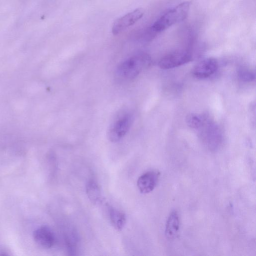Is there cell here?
Returning a JSON list of instances; mask_svg holds the SVG:
<instances>
[{
    "label": "cell",
    "mask_w": 256,
    "mask_h": 256,
    "mask_svg": "<svg viewBox=\"0 0 256 256\" xmlns=\"http://www.w3.org/2000/svg\"><path fill=\"white\" fill-rule=\"evenodd\" d=\"M151 63L150 57L146 54H134L121 62L116 70V76L120 80H128L136 78Z\"/></svg>",
    "instance_id": "cell-1"
},
{
    "label": "cell",
    "mask_w": 256,
    "mask_h": 256,
    "mask_svg": "<svg viewBox=\"0 0 256 256\" xmlns=\"http://www.w3.org/2000/svg\"><path fill=\"white\" fill-rule=\"evenodd\" d=\"M190 5V2H184L168 10L154 22L152 30L160 32L184 20L188 16Z\"/></svg>",
    "instance_id": "cell-2"
},
{
    "label": "cell",
    "mask_w": 256,
    "mask_h": 256,
    "mask_svg": "<svg viewBox=\"0 0 256 256\" xmlns=\"http://www.w3.org/2000/svg\"><path fill=\"white\" fill-rule=\"evenodd\" d=\"M200 130L201 138L208 148L216 149L220 144L222 136L218 127L207 116H204Z\"/></svg>",
    "instance_id": "cell-3"
},
{
    "label": "cell",
    "mask_w": 256,
    "mask_h": 256,
    "mask_svg": "<svg viewBox=\"0 0 256 256\" xmlns=\"http://www.w3.org/2000/svg\"><path fill=\"white\" fill-rule=\"evenodd\" d=\"M132 122V117L126 113L119 116L109 126L108 138L112 142L120 140L129 130Z\"/></svg>",
    "instance_id": "cell-4"
},
{
    "label": "cell",
    "mask_w": 256,
    "mask_h": 256,
    "mask_svg": "<svg viewBox=\"0 0 256 256\" xmlns=\"http://www.w3.org/2000/svg\"><path fill=\"white\" fill-rule=\"evenodd\" d=\"M192 56L187 50H178L169 54L159 61V67L164 70L170 69L182 66L192 60Z\"/></svg>",
    "instance_id": "cell-5"
},
{
    "label": "cell",
    "mask_w": 256,
    "mask_h": 256,
    "mask_svg": "<svg viewBox=\"0 0 256 256\" xmlns=\"http://www.w3.org/2000/svg\"><path fill=\"white\" fill-rule=\"evenodd\" d=\"M144 14L142 8H137L116 20L112 24V32L117 35L126 28L134 24L140 20Z\"/></svg>",
    "instance_id": "cell-6"
},
{
    "label": "cell",
    "mask_w": 256,
    "mask_h": 256,
    "mask_svg": "<svg viewBox=\"0 0 256 256\" xmlns=\"http://www.w3.org/2000/svg\"><path fill=\"white\" fill-rule=\"evenodd\" d=\"M218 60L212 58L204 59L198 62L192 69V73L198 78H207L213 74L218 70Z\"/></svg>",
    "instance_id": "cell-7"
},
{
    "label": "cell",
    "mask_w": 256,
    "mask_h": 256,
    "mask_svg": "<svg viewBox=\"0 0 256 256\" xmlns=\"http://www.w3.org/2000/svg\"><path fill=\"white\" fill-rule=\"evenodd\" d=\"M160 173L156 170H152L142 174L138 179L137 186L142 194H148L152 191L159 180Z\"/></svg>",
    "instance_id": "cell-8"
},
{
    "label": "cell",
    "mask_w": 256,
    "mask_h": 256,
    "mask_svg": "<svg viewBox=\"0 0 256 256\" xmlns=\"http://www.w3.org/2000/svg\"><path fill=\"white\" fill-rule=\"evenodd\" d=\"M36 242L44 248H51L54 244L56 237L52 229L47 226H42L34 232Z\"/></svg>",
    "instance_id": "cell-9"
},
{
    "label": "cell",
    "mask_w": 256,
    "mask_h": 256,
    "mask_svg": "<svg viewBox=\"0 0 256 256\" xmlns=\"http://www.w3.org/2000/svg\"><path fill=\"white\" fill-rule=\"evenodd\" d=\"M180 229V220L176 211L171 212L166 223V236L168 238L173 240L178 236Z\"/></svg>",
    "instance_id": "cell-10"
},
{
    "label": "cell",
    "mask_w": 256,
    "mask_h": 256,
    "mask_svg": "<svg viewBox=\"0 0 256 256\" xmlns=\"http://www.w3.org/2000/svg\"><path fill=\"white\" fill-rule=\"evenodd\" d=\"M108 208L111 224L116 230H121L126 222L125 214L110 205Z\"/></svg>",
    "instance_id": "cell-11"
},
{
    "label": "cell",
    "mask_w": 256,
    "mask_h": 256,
    "mask_svg": "<svg viewBox=\"0 0 256 256\" xmlns=\"http://www.w3.org/2000/svg\"><path fill=\"white\" fill-rule=\"evenodd\" d=\"M86 193L90 200L93 204L98 203L101 198L100 188L94 180H90L86 185Z\"/></svg>",
    "instance_id": "cell-12"
},
{
    "label": "cell",
    "mask_w": 256,
    "mask_h": 256,
    "mask_svg": "<svg viewBox=\"0 0 256 256\" xmlns=\"http://www.w3.org/2000/svg\"><path fill=\"white\" fill-rule=\"evenodd\" d=\"M64 236L66 244L70 254H76L78 240L75 231L72 229L66 230Z\"/></svg>",
    "instance_id": "cell-13"
},
{
    "label": "cell",
    "mask_w": 256,
    "mask_h": 256,
    "mask_svg": "<svg viewBox=\"0 0 256 256\" xmlns=\"http://www.w3.org/2000/svg\"><path fill=\"white\" fill-rule=\"evenodd\" d=\"M204 116L195 114H188L186 118V122L188 126L194 129H198L203 122Z\"/></svg>",
    "instance_id": "cell-14"
},
{
    "label": "cell",
    "mask_w": 256,
    "mask_h": 256,
    "mask_svg": "<svg viewBox=\"0 0 256 256\" xmlns=\"http://www.w3.org/2000/svg\"><path fill=\"white\" fill-rule=\"evenodd\" d=\"M238 76L244 82H252L255 79V74L246 68H241L238 72Z\"/></svg>",
    "instance_id": "cell-15"
}]
</instances>
